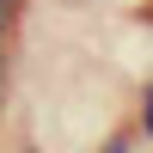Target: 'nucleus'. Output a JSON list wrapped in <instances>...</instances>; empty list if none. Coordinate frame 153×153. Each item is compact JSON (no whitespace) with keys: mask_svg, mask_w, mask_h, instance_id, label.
<instances>
[{"mask_svg":"<svg viewBox=\"0 0 153 153\" xmlns=\"http://www.w3.org/2000/svg\"><path fill=\"white\" fill-rule=\"evenodd\" d=\"M12 12H19V0H0V43L12 37Z\"/></svg>","mask_w":153,"mask_h":153,"instance_id":"nucleus-1","label":"nucleus"},{"mask_svg":"<svg viewBox=\"0 0 153 153\" xmlns=\"http://www.w3.org/2000/svg\"><path fill=\"white\" fill-rule=\"evenodd\" d=\"M141 123H147V135H153V86H147V98H141Z\"/></svg>","mask_w":153,"mask_h":153,"instance_id":"nucleus-2","label":"nucleus"}]
</instances>
